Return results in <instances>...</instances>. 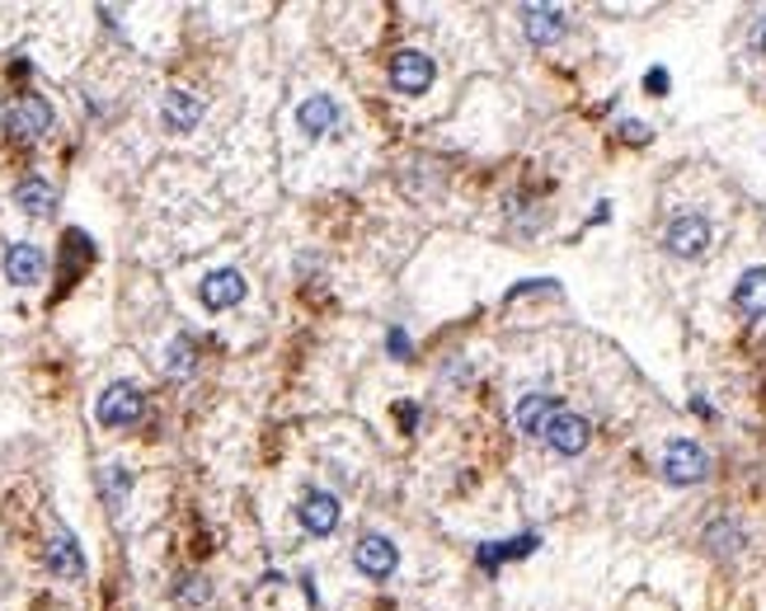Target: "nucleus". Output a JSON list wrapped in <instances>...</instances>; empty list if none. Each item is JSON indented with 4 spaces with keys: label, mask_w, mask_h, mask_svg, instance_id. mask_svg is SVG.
<instances>
[{
    "label": "nucleus",
    "mask_w": 766,
    "mask_h": 611,
    "mask_svg": "<svg viewBox=\"0 0 766 611\" xmlns=\"http://www.w3.org/2000/svg\"><path fill=\"white\" fill-rule=\"evenodd\" d=\"M555 414H560V405H555V395H546V391L522 395V400H517V410H513L517 428H522V433H541V438H546V424H550Z\"/></svg>",
    "instance_id": "14"
},
{
    "label": "nucleus",
    "mask_w": 766,
    "mask_h": 611,
    "mask_svg": "<svg viewBox=\"0 0 766 611\" xmlns=\"http://www.w3.org/2000/svg\"><path fill=\"white\" fill-rule=\"evenodd\" d=\"M297 517H302V527H306L310 536H329V532L339 527V499L325 494V489H310V494L302 499Z\"/></svg>",
    "instance_id": "11"
},
{
    "label": "nucleus",
    "mask_w": 766,
    "mask_h": 611,
    "mask_svg": "<svg viewBox=\"0 0 766 611\" xmlns=\"http://www.w3.org/2000/svg\"><path fill=\"white\" fill-rule=\"evenodd\" d=\"M705 470H710V457H705V451L696 447L691 438L668 443V451H664V480H672V484H696V480H705Z\"/></svg>",
    "instance_id": "4"
},
{
    "label": "nucleus",
    "mask_w": 766,
    "mask_h": 611,
    "mask_svg": "<svg viewBox=\"0 0 766 611\" xmlns=\"http://www.w3.org/2000/svg\"><path fill=\"white\" fill-rule=\"evenodd\" d=\"M174 598L179 602H207L212 598V588H207V579H198V574H184V579L174 583Z\"/></svg>",
    "instance_id": "20"
},
{
    "label": "nucleus",
    "mask_w": 766,
    "mask_h": 611,
    "mask_svg": "<svg viewBox=\"0 0 766 611\" xmlns=\"http://www.w3.org/2000/svg\"><path fill=\"white\" fill-rule=\"evenodd\" d=\"M165 372H169V377H188V372H194V343H188V339H174L169 353H165Z\"/></svg>",
    "instance_id": "19"
},
{
    "label": "nucleus",
    "mask_w": 766,
    "mask_h": 611,
    "mask_svg": "<svg viewBox=\"0 0 766 611\" xmlns=\"http://www.w3.org/2000/svg\"><path fill=\"white\" fill-rule=\"evenodd\" d=\"M664 244H668V250H672L677 259H701V254H705V244H710V221H705V217H696V212L672 217Z\"/></svg>",
    "instance_id": "7"
},
{
    "label": "nucleus",
    "mask_w": 766,
    "mask_h": 611,
    "mask_svg": "<svg viewBox=\"0 0 766 611\" xmlns=\"http://www.w3.org/2000/svg\"><path fill=\"white\" fill-rule=\"evenodd\" d=\"M588 438H593V424H588L583 414H573V410H560L546 424V443L560 451V457H579V451L588 447Z\"/></svg>",
    "instance_id": "5"
},
{
    "label": "nucleus",
    "mask_w": 766,
    "mask_h": 611,
    "mask_svg": "<svg viewBox=\"0 0 766 611\" xmlns=\"http://www.w3.org/2000/svg\"><path fill=\"white\" fill-rule=\"evenodd\" d=\"M621 132H625V142H649V128H644V122H621Z\"/></svg>",
    "instance_id": "21"
},
{
    "label": "nucleus",
    "mask_w": 766,
    "mask_h": 611,
    "mask_svg": "<svg viewBox=\"0 0 766 611\" xmlns=\"http://www.w3.org/2000/svg\"><path fill=\"white\" fill-rule=\"evenodd\" d=\"M43 273H47V259L39 244H29V240H14L6 244V277L14 287H33V283H43Z\"/></svg>",
    "instance_id": "8"
},
{
    "label": "nucleus",
    "mask_w": 766,
    "mask_h": 611,
    "mask_svg": "<svg viewBox=\"0 0 766 611\" xmlns=\"http://www.w3.org/2000/svg\"><path fill=\"white\" fill-rule=\"evenodd\" d=\"M433 57H424V52H414V47H405V52H395L391 57V80H395V90L400 95H424L428 85H433Z\"/></svg>",
    "instance_id": "6"
},
{
    "label": "nucleus",
    "mask_w": 766,
    "mask_h": 611,
    "mask_svg": "<svg viewBox=\"0 0 766 611\" xmlns=\"http://www.w3.org/2000/svg\"><path fill=\"white\" fill-rule=\"evenodd\" d=\"M391 353H395V358H409V339L400 335V329H391Z\"/></svg>",
    "instance_id": "22"
},
{
    "label": "nucleus",
    "mask_w": 766,
    "mask_h": 611,
    "mask_svg": "<svg viewBox=\"0 0 766 611\" xmlns=\"http://www.w3.org/2000/svg\"><path fill=\"white\" fill-rule=\"evenodd\" d=\"M198 118H203V99H198L194 90H169V95L161 99V122H165V132H194Z\"/></svg>",
    "instance_id": "12"
},
{
    "label": "nucleus",
    "mask_w": 766,
    "mask_h": 611,
    "mask_svg": "<svg viewBox=\"0 0 766 611\" xmlns=\"http://www.w3.org/2000/svg\"><path fill=\"white\" fill-rule=\"evenodd\" d=\"M47 569L57 574V579H85V555H80L72 532H57L47 541Z\"/></svg>",
    "instance_id": "13"
},
{
    "label": "nucleus",
    "mask_w": 766,
    "mask_h": 611,
    "mask_svg": "<svg viewBox=\"0 0 766 611\" xmlns=\"http://www.w3.org/2000/svg\"><path fill=\"white\" fill-rule=\"evenodd\" d=\"M245 292H250V283H245V273L240 269H212L198 283V302L207 310H231V306L245 302Z\"/></svg>",
    "instance_id": "3"
},
{
    "label": "nucleus",
    "mask_w": 766,
    "mask_h": 611,
    "mask_svg": "<svg viewBox=\"0 0 766 611\" xmlns=\"http://www.w3.org/2000/svg\"><path fill=\"white\" fill-rule=\"evenodd\" d=\"M99 480H103V499H109V509L118 513V509H123V499H128V489H132V476L123 466H103Z\"/></svg>",
    "instance_id": "18"
},
{
    "label": "nucleus",
    "mask_w": 766,
    "mask_h": 611,
    "mask_svg": "<svg viewBox=\"0 0 766 611\" xmlns=\"http://www.w3.org/2000/svg\"><path fill=\"white\" fill-rule=\"evenodd\" d=\"M335 122H339V103L329 99V95H310L302 99V109H297V128L306 137H325V132H335Z\"/></svg>",
    "instance_id": "15"
},
{
    "label": "nucleus",
    "mask_w": 766,
    "mask_h": 611,
    "mask_svg": "<svg viewBox=\"0 0 766 611\" xmlns=\"http://www.w3.org/2000/svg\"><path fill=\"white\" fill-rule=\"evenodd\" d=\"M644 85H649L654 95H664L668 90V72H649V80H644Z\"/></svg>",
    "instance_id": "23"
},
{
    "label": "nucleus",
    "mask_w": 766,
    "mask_h": 611,
    "mask_svg": "<svg viewBox=\"0 0 766 611\" xmlns=\"http://www.w3.org/2000/svg\"><path fill=\"white\" fill-rule=\"evenodd\" d=\"M142 410H146V395H142V386H132V381H113V386L95 400V418L103 428H132L136 418H142Z\"/></svg>",
    "instance_id": "1"
},
{
    "label": "nucleus",
    "mask_w": 766,
    "mask_h": 611,
    "mask_svg": "<svg viewBox=\"0 0 766 611\" xmlns=\"http://www.w3.org/2000/svg\"><path fill=\"white\" fill-rule=\"evenodd\" d=\"M753 52H766V20L753 24Z\"/></svg>",
    "instance_id": "24"
},
{
    "label": "nucleus",
    "mask_w": 766,
    "mask_h": 611,
    "mask_svg": "<svg viewBox=\"0 0 766 611\" xmlns=\"http://www.w3.org/2000/svg\"><path fill=\"white\" fill-rule=\"evenodd\" d=\"M734 306L747 320H766V269H747L734 283Z\"/></svg>",
    "instance_id": "16"
},
{
    "label": "nucleus",
    "mask_w": 766,
    "mask_h": 611,
    "mask_svg": "<svg viewBox=\"0 0 766 611\" xmlns=\"http://www.w3.org/2000/svg\"><path fill=\"white\" fill-rule=\"evenodd\" d=\"M14 207L29 217H47L52 207H57V188H52L47 179H39V174H29V179L14 184Z\"/></svg>",
    "instance_id": "17"
},
{
    "label": "nucleus",
    "mask_w": 766,
    "mask_h": 611,
    "mask_svg": "<svg viewBox=\"0 0 766 611\" xmlns=\"http://www.w3.org/2000/svg\"><path fill=\"white\" fill-rule=\"evenodd\" d=\"M522 29L536 47H550L565 39V10L560 6H522Z\"/></svg>",
    "instance_id": "10"
},
{
    "label": "nucleus",
    "mask_w": 766,
    "mask_h": 611,
    "mask_svg": "<svg viewBox=\"0 0 766 611\" xmlns=\"http://www.w3.org/2000/svg\"><path fill=\"white\" fill-rule=\"evenodd\" d=\"M353 565L368 574V579H391L395 565H400V555H395V546H391L386 536L368 532V536L358 541V550H353Z\"/></svg>",
    "instance_id": "9"
},
{
    "label": "nucleus",
    "mask_w": 766,
    "mask_h": 611,
    "mask_svg": "<svg viewBox=\"0 0 766 611\" xmlns=\"http://www.w3.org/2000/svg\"><path fill=\"white\" fill-rule=\"evenodd\" d=\"M6 132L14 142H39L43 132H52V103L39 95H14L6 109Z\"/></svg>",
    "instance_id": "2"
}]
</instances>
